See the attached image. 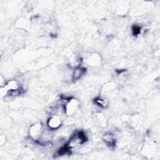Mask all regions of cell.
<instances>
[{
    "label": "cell",
    "instance_id": "7",
    "mask_svg": "<svg viewBox=\"0 0 160 160\" xmlns=\"http://www.w3.org/2000/svg\"><path fill=\"white\" fill-rule=\"evenodd\" d=\"M104 141L109 146L114 147L116 144V139L113 134L111 133H106L103 136Z\"/></svg>",
    "mask_w": 160,
    "mask_h": 160
},
{
    "label": "cell",
    "instance_id": "4",
    "mask_svg": "<svg viewBox=\"0 0 160 160\" xmlns=\"http://www.w3.org/2000/svg\"><path fill=\"white\" fill-rule=\"evenodd\" d=\"M47 124L49 129L52 130L57 129L61 125V119L58 116L53 115L48 119L47 121Z\"/></svg>",
    "mask_w": 160,
    "mask_h": 160
},
{
    "label": "cell",
    "instance_id": "1",
    "mask_svg": "<svg viewBox=\"0 0 160 160\" xmlns=\"http://www.w3.org/2000/svg\"><path fill=\"white\" fill-rule=\"evenodd\" d=\"M86 134L83 131H78L70 138L67 145L70 149H76L86 141Z\"/></svg>",
    "mask_w": 160,
    "mask_h": 160
},
{
    "label": "cell",
    "instance_id": "12",
    "mask_svg": "<svg viewBox=\"0 0 160 160\" xmlns=\"http://www.w3.org/2000/svg\"><path fill=\"white\" fill-rule=\"evenodd\" d=\"M0 139H1V141H1V144L2 145L6 142V138H5V137L4 136H1Z\"/></svg>",
    "mask_w": 160,
    "mask_h": 160
},
{
    "label": "cell",
    "instance_id": "10",
    "mask_svg": "<svg viewBox=\"0 0 160 160\" xmlns=\"http://www.w3.org/2000/svg\"><path fill=\"white\" fill-rule=\"evenodd\" d=\"M70 150H71V149H69V147L68 146V145L66 144V145H64V146H63L62 147H61V148L59 149L58 153V154H59V156H62V155H64V154H66L69 153V151H70Z\"/></svg>",
    "mask_w": 160,
    "mask_h": 160
},
{
    "label": "cell",
    "instance_id": "8",
    "mask_svg": "<svg viewBox=\"0 0 160 160\" xmlns=\"http://www.w3.org/2000/svg\"><path fill=\"white\" fill-rule=\"evenodd\" d=\"M88 62L91 66H98L101 63V59L98 55L93 54L88 59Z\"/></svg>",
    "mask_w": 160,
    "mask_h": 160
},
{
    "label": "cell",
    "instance_id": "11",
    "mask_svg": "<svg viewBox=\"0 0 160 160\" xmlns=\"http://www.w3.org/2000/svg\"><path fill=\"white\" fill-rule=\"evenodd\" d=\"M141 28L139 26L133 25L132 27V32L134 36H138L141 33Z\"/></svg>",
    "mask_w": 160,
    "mask_h": 160
},
{
    "label": "cell",
    "instance_id": "3",
    "mask_svg": "<svg viewBox=\"0 0 160 160\" xmlns=\"http://www.w3.org/2000/svg\"><path fill=\"white\" fill-rule=\"evenodd\" d=\"M43 132V125L41 122H37L32 125L29 129V135L34 140L39 139Z\"/></svg>",
    "mask_w": 160,
    "mask_h": 160
},
{
    "label": "cell",
    "instance_id": "9",
    "mask_svg": "<svg viewBox=\"0 0 160 160\" xmlns=\"http://www.w3.org/2000/svg\"><path fill=\"white\" fill-rule=\"evenodd\" d=\"M94 102L102 108H106L109 104V101L107 99L98 97L94 99Z\"/></svg>",
    "mask_w": 160,
    "mask_h": 160
},
{
    "label": "cell",
    "instance_id": "2",
    "mask_svg": "<svg viewBox=\"0 0 160 160\" xmlns=\"http://www.w3.org/2000/svg\"><path fill=\"white\" fill-rule=\"evenodd\" d=\"M79 107V101L74 98L67 99L64 104V112L68 116H72L76 113Z\"/></svg>",
    "mask_w": 160,
    "mask_h": 160
},
{
    "label": "cell",
    "instance_id": "6",
    "mask_svg": "<svg viewBox=\"0 0 160 160\" xmlns=\"http://www.w3.org/2000/svg\"><path fill=\"white\" fill-rule=\"evenodd\" d=\"M86 72V68L78 66L74 69L72 73V80L77 81L81 78V76Z\"/></svg>",
    "mask_w": 160,
    "mask_h": 160
},
{
    "label": "cell",
    "instance_id": "5",
    "mask_svg": "<svg viewBox=\"0 0 160 160\" xmlns=\"http://www.w3.org/2000/svg\"><path fill=\"white\" fill-rule=\"evenodd\" d=\"M4 89L7 93H10L11 92L20 89V86L18 82L15 80H11L8 81L4 86Z\"/></svg>",
    "mask_w": 160,
    "mask_h": 160
}]
</instances>
